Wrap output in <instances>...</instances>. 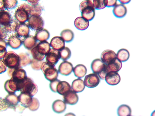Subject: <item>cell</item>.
<instances>
[{"mask_svg":"<svg viewBox=\"0 0 155 116\" xmlns=\"http://www.w3.org/2000/svg\"><path fill=\"white\" fill-rule=\"evenodd\" d=\"M50 44L47 41L38 43L31 50L33 59L39 61H43L50 50Z\"/></svg>","mask_w":155,"mask_h":116,"instance_id":"6da1fadb","label":"cell"},{"mask_svg":"<svg viewBox=\"0 0 155 116\" xmlns=\"http://www.w3.org/2000/svg\"><path fill=\"white\" fill-rule=\"evenodd\" d=\"M82 17L88 21L94 19L95 15V8L91 1H84L81 3L79 6Z\"/></svg>","mask_w":155,"mask_h":116,"instance_id":"7a4b0ae2","label":"cell"},{"mask_svg":"<svg viewBox=\"0 0 155 116\" xmlns=\"http://www.w3.org/2000/svg\"><path fill=\"white\" fill-rule=\"evenodd\" d=\"M41 69L44 73L46 79L51 82L57 79L58 72L54 64L44 62L42 64Z\"/></svg>","mask_w":155,"mask_h":116,"instance_id":"3957f363","label":"cell"},{"mask_svg":"<svg viewBox=\"0 0 155 116\" xmlns=\"http://www.w3.org/2000/svg\"><path fill=\"white\" fill-rule=\"evenodd\" d=\"M31 6L26 3L20 6L16 11L15 17L21 24L24 23L28 21L31 16Z\"/></svg>","mask_w":155,"mask_h":116,"instance_id":"277c9868","label":"cell"},{"mask_svg":"<svg viewBox=\"0 0 155 116\" xmlns=\"http://www.w3.org/2000/svg\"><path fill=\"white\" fill-rule=\"evenodd\" d=\"M20 91L21 93L28 95L32 97L37 93L38 87L31 78L27 77L23 81Z\"/></svg>","mask_w":155,"mask_h":116,"instance_id":"5b68a950","label":"cell"},{"mask_svg":"<svg viewBox=\"0 0 155 116\" xmlns=\"http://www.w3.org/2000/svg\"><path fill=\"white\" fill-rule=\"evenodd\" d=\"M3 60L7 67L10 69L17 68L20 66V57L13 51H10L7 53Z\"/></svg>","mask_w":155,"mask_h":116,"instance_id":"8992f818","label":"cell"},{"mask_svg":"<svg viewBox=\"0 0 155 116\" xmlns=\"http://www.w3.org/2000/svg\"><path fill=\"white\" fill-rule=\"evenodd\" d=\"M28 21L29 27L33 30L38 31L44 28L45 21L41 16H31Z\"/></svg>","mask_w":155,"mask_h":116,"instance_id":"52a82bcc","label":"cell"},{"mask_svg":"<svg viewBox=\"0 0 155 116\" xmlns=\"http://www.w3.org/2000/svg\"><path fill=\"white\" fill-rule=\"evenodd\" d=\"M24 80L20 81L12 78L6 83L5 88L6 91L10 94H12L17 91H20Z\"/></svg>","mask_w":155,"mask_h":116,"instance_id":"ba28073f","label":"cell"},{"mask_svg":"<svg viewBox=\"0 0 155 116\" xmlns=\"http://www.w3.org/2000/svg\"><path fill=\"white\" fill-rule=\"evenodd\" d=\"M100 81L97 74L92 73L85 76L84 82L85 86L89 88H94L98 85Z\"/></svg>","mask_w":155,"mask_h":116,"instance_id":"9c48e42d","label":"cell"},{"mask_svg":"<svg viewBox=\"0 0 155 116\" xmlns=\"http://www.w3.org/2000/svg\"><path fill=\"white\" fill-rule=\"evenodd\" d=\"M46 62L55 65L61 59V55L59 50L51 49L46 56Z\"/></svg>","mask_w":155,"mask_h":116,"instance_id":"30bf717a","label":"cell"},{"mask_svg":"<svg viewBox=\"0 0 155 116\" xmlns=\"http://www.w3.org/2000/svg\"><path fill=\"white\" fill-rule=\"evenodd\" d=\"M105 80L108 85H115L120 83L121 77L118 72L110 71L107 75Z\"/></svg>","mask_w":155,"mask_h":116,"instance_id":"8fae6325","label":"cell"},{"mask_svg":"<svg viewBox=\"0 0 155 116\" xmlns=\"http://www.w3.org/2000/svg\"><path fill=\"white\" fill-rule=\"evenodd\" d=\"M73 66L71 63L64 61L61 63L58 69V72L62 75L67 76L73 71Z\"/></svg>","mask_w":155,"mask_h":116,"instance_id":"7c38bea8","label":"cell"},{"mask_svg":"<svg viewBox=\"0 0 155 116\" xmlns=\"http://www.w3.org/2000/svg\"><path fill=\"white\" fill-rule=\"evenodd\" d=\"M63 96L64 102L67 105H75L79 101L78 95L72 89Z\"/></svg>","mask_w":155,"mask_h":116,"instance_id":"4fadbf2b","label":"cell"},{"mask_svg":"<svg viewBox=\"0 0 155 116\" xmlns=\"http://www.w3.org/2000/svg\"><path fill=\"white\" fill-rule=\"evenodd\" d=\"M30 28L25 23L17 24L15 31L18 37H26L29 35Z\"/></svg>","mask_w":155,"mask_h":116,"instance_id":"5bb4252c","label":"cell"},{"mask_svg":"<svg viewBox=\"0 0 155 116\" xmlns=\"http://www.w3.org/2000/svg\"><path fill=\"white\" fill-rule=\"evenodd\" d=\"M113 12L114 15L116 18H122L124 17L127 14V9L124 5L116 4L114 7Z\"/></svg>","mask_w":155,"mask_h":116,"instance_id":"9a60e30c","label":"cell"},{"mask_svg":"<svg viewBox=\"0 0 155 116\" xmlns=\"http://www.w3.org/2000/svg\"><path fill=\"white\" fill-rule=\"evenodd\" d=\"M50 44L53 49L60 51L64 47L65 42L61 37L55 36L51 39Z\"/></svg>","mask_w":155,"mask_h":116,"instance_id":"2e32d148","label":"cell"},{"mask_svg":"<svg viewBox=\"0 0 155 116\" xmlns=\"http://www.w3.org/2000/svg\"><path fill=\"white\" fill-rule=\"evenodd\" d=\"M116 58V54L114 51L110 50L103 51L101 56V60L107 65Z\"/></svg>","mask_w":155,"mask_h":116,"instance_id":"e0dca14e","label":"cell"},{"mask_svg":"<svg viewBox=\"0 0 155 116\" xmlns=\"http://www.w3.org/2000/svg\"><path fill=\"white\" fill-rule=\"evenodd\" d=\"M72 89L69 83L66 81H60L58 84L57 87V92L63 96Z\"/></svg>","mask_w":155,"mask_h":116,"instance_id":"ac0fdd59","label":"cell"},{"mask_svg":"<svg viewBox=\"0 0 155 116\" xmlns=\"http://www.w3.org/2000/svg\"><path fill=\"white\" fill-rule=\"evenodd\" d=\"M89 21L82 17L76 18L74 21L75 27L81 31H84L87 29L89 26Z\"/></svg>","mask_w":155,"mask_h":116,"instance_id":"d6986e66","label":"cell"},{"mask_svg":"<svg viewBox=\"0 0 155 116\" xmlns=\"http://www.w3.org/2000/svg\"><path fill=\"white\" fill-rule=\"evenodd\" d=\"M52 108L53 111L58 114L61 113L65 111L67 108L66 103L61 100L58 99L53 103Z\"/></svg>","mask_w":155,"mask_h":116,"instance_id":"ffe728a7","label":"cell"},{"mask_svg":"<svg viewBox=\"0 0 155 116\" xmlns=\"http://www.w3.org/2000/svg\"><path fill=\"white\" fill-rule=\"evenodd\" d=\"M83 80L80 79L74 80L72 82L71 89L76 93H80L84 91L85 88Z\"/></svg>","mask_w":155,"mask_h":116,"instance_id":"44dd1931","label":"cell"},{"mask_svg":"<svg viewBox=\"0 0 155 116\" xmlns=\"http://www.w3.org/2000/svg\"><path fill=\"white\" fill-rule=\"evenodd\" d=\"M73 72L75 76L81 79L83 78L87 73V69L86 66L82 64H79L73 68Z\"/></svg>","mask_w":155,"mask_h":116,"instance_id":"7402d4cb","label":"cell"},{"mask_svg":"<svg viewBox=\"0 0 155 116\" xmlns=\"http://www.w3.org/2000/svg\"><path fill=\"white\" fill-rule=\"evenodd\" d=\"M22 43L26 48L30 50L36 45L37 40L35 37L29 35L25 38Z\"/></svg>","mask_w":155,"mask_h":116,"instance_id":"603a6c76","label":"cell"},{"mask_svg":"<svg viewBox=\"0 0 155 116\" xmlns=\"http://www.w3.org/2000/svg\"><path fill=\"white\" fill-rule=\"evenodd\" d=\"M11 15L9 13L5 11H0V24L6 27L12 21Z\"/></svg>","mask_w":155,"mask_h":116,"instance_id":"cb8c5ba5","label":"cell"},{"mask_svg":"<svg viewBox=\"0 0 155 116\" xmlns=\"http://www.w3.org/2000/svg\"><path fill=\"white\" fill-rule=\"evenodd\" d=\"M22 42L17 35H13L9 37L8 44V45L12 49L18 48L21 45Z\"/></svg>","mask_w":155,"mask_h":116,"instance_id":"d4e9b609","label":"cell"},{"mask_svg":"<svg viewBox=\"0 0 155 116\" xmlns=\"http://www.w3.org/2000/svg\"><path fill=\"white\" fill-rule=\"evenodd\" d=\"M110 71L118 72L122 67V62L117 58H116L107 64Z\"/></svg>","mask_w":155,"mask_h":116,"instance_id":"484cf974","label":"cell"},{"mask_svg":"<svg viewBox=\"0 0 155 116\" xmlns=\"http://www.w3.org/2000/svg\"><path fill=\"white\" fill-rule=\"evenodd\" d=\"M50 36L48 31L45 29L37 31L35 34V37L37 40L41 42L46 41Z\"/></svg>","mask_w":155,"mask_h":116,"instance_id":"4316f807","label":"cell"},{"mask_svg":"<svg viewBox=\"0 0 155 116\" xmlns=\"http://www.w3.org/2000/svg\"><path fill=\"white\" fill-rule=\"evenodd\" d=\"M12 72V78L20 81H23L27 77L26 72L23 69L19 68L14 69Z\"/></svg>","mask_w":155,"mask_h":116,"instance_id":"83f0119b","label":"cell"},{"mask_svg":"<svg viewBox=\"0 0 155 116\" xmlns=\"http://www.w3.org/2000/svg\"><path fill=\"white\" fill-rule=\"evenodd\" d=\"M105 64L101 59H95L91 63V69L94 73L97 74L104 67Z\"/></svg>","mask_w":155,"mask_h":116,"instance_id":"f1b7e54d","label":"cell"},{"mask_svg":"<svg viewBox=\"0 0 155 116\" xmlns=\"http://www.w3.org/2000/svg\"><path fill=\"white\" fill-rule=\"evenodd\" d=\"M132 112L130 107L126 105H120L117 110V113L118 116H131Z\"/></svg>","mask_w":155,"mask_h":116,"instance_id":"f546056e","label":"cell"},{"mask_svg":"<svg viewBox=\"0 0 155 116\" xmlns=\"http://www.w3.org/2000/svg\"><path fill=\"white\" fill-rule=\"evenodd\" d=\"M130 56L129 51L124 48L120 49L116 54V58L122 62L127 61L130 58Z\"/></svg>","mask_w":155,"mask_h":116,"instance_id":"4dcf8cb0","label":"cell"},{"mask_svg":"<svg viewBox=\"0 0 155 116\" xmlns=\"http://www.w3.org/2000/svg\"><path fill=\"white\" fill-rule=\"evenodd\" d=\"M61 36L64 41L69 43L73 40L74 34L71 30L66 29L64 30L61 31Z\"/></svg>","mask_w":155,"mask_h":116,"instance_id":"1f68e13d","label":"cell"},{"mask_svg":"<svg viewBox=\"0 0 155 116\" xmlns=\"http://www.w3.org/2000/svg\"><path fill=\"white\" fill-rule=\"evenodd\" d=\"M18 100L25 108H29L33 101V98L30 95L25 94L21 93L18 97Z\"/></svg>","mask_w":155,"mask_h":116,"instance_id":"d6a6232c","label":"cell"},{"mask_svg":"<svg viewBox=\"0 0 155 116\" xmlns=\"http://www.w3.org/2000/svg\"><path fill=\"white\" fill-rule=\"evenodd\" d=\"M20 58L19 66H25L31 64L32 60L29 55L27 53H22L19 56Z\"/></svg>","mask_w":155,"mask_h":116,"instance_id":"836d02e7","label":"cell"},{"mask_svg":"<svg viewBox=\"0 0 155 116\" xmlns=\"http://www.w3.org/2000/svg\"><path fill=\"white\" fill-rule=\"evenodd\" d=\"M59 51L61 58L62 60L66 61L70 58L71 55V51L68 47H64Z\"/></svg>","mask_w":155,"mask_h":116,"instance_id":"e575fe53","label":"cell"},{"mask_svg":"<svg viewBox=\"0 0 155 116\" xmlns=\"http://www.w3.org/2000/svg\"><path fill=\"white\" fill-rule=\"evenodd\" d=\"M108 0H94L93 5L95 9L101 10L107 7Z\"/></svg>","mask_w":155,"mask_h":116,"instance_id":"d590c367","label":"cell"},{"mask_svg":"<svg viewBox=\"0 0 155 116\" xmlns=\"http://www.w3.org/2000/svg\"><path fill=\"white\" fill-rule=\"evenodd\" d=\"M31 16L36 15L41 16L42 13L43 8L40 5H38L31 6Z\"/></svg>","mask_w":155,"mask_h":116,"instance_id":"8d00e7d4","label":"cell"},{"mask_svg":"<svg viewBox=\"0 0 155 116\" xmlns=\"http://www.w3.org/2000/svg\"><path fill=\"white\" fill-rule=\"evenodd\" d=\"M110 72V71L107 65L105 64L104 67L97 74L100 79L102 80H104L106 76Z\"/></svg>","mask_w":155,"mask_h":116,"instance_id":"74e56055","label":"cell"},{"mask_svg":"<svg viewBox=\"0 0 155 116\" xmlns=\"http://www.w3.org/2000/svg\"><path fill=\"white\" fill-rule=\"evenodd\" d=\"M40 106V103L38 100L36 98H33V101L31 105L28 108L31 111L37 110Z\"/></svg>","mask_w":155,"mask_h":116,"instance_id":"f35d334b","label":"cell"},{"mask_svg":"<svg viewBox=\"0 0 155 116\" xmlns=\"http://www.w3.org/2000/svg\"><path fill=\"white\" fill-rule=\"evenodd\" d=\"M43 61H39L34 59L32 60L31 66L32 68L36 70H40L41 69V67Z\"/></svg>","mask_w":155,"mask_h":116,"instance_id":"ab89813d","label":"cell"},{"mask_svg":"<svg viewBox=\"0 0 155 116\" xmlns=\"http://www.w3.org/2000/svg\"><path fill=\"white\" fill-rule=\"evenodd\" d=\"M5 9H10L14 8L18 4L17 1H6L4 0Z\"/></svg>","mask_w":155,"mask_h":116,"instance_id":"60d3db41","label":"cell"},{"mask_svg":"<svg viewBox=\"0 0 155 116\" xmlns=\"http://www.w3.org/2000/svg\"><path fill=\"white\" fill-rule=\"evenodd\" d=\"M61 81L56 79L54 81L51 82L49 84V87L51 91L57 93V87L58 83Z\"/></svg>","mask_w":155,"mask_h":116,"instance_id":"b9f144b4","label":"cell"},{"mask_svg":"<svg viewBox=\"0 0 155 116\" xmlns=\"http://www.w3.org/2000/svg\"><path fill=\"white\" fill-rule=\"evenodd\" d=\"M7 53L6 47L0 45V60L4 59Z\"/></svg>","mask_w":155,"mask_h":116,"instance_id":"7bdbcfd3","label":"cell"},{"mask_svg":"<svg viewBox=\"0 0 155 116\" xmlns=\"http://www.w3.org/2000/svg\"><path fill=\"white\" fill-rule=\"evenodd\" d=\"M7 67L3 60H0V74L5 72L7 69Z\"/></svg>","mask_w":155,"mask_h":116,"instance_id":"ee69618b","label":"cell"},{"mask_svg":"<svg viewBox=\"0 0 155 116\" xmlns=\"http://www.w3.org/2000/svg\"><path fill=\"white\" fill-rule=\"evenodd\" d=\"M117 1L115 0H108L107 7H114L117 4Z\"/></svg>","mask_w":155,"mask_h":116,"instance_id":"f6af8a7d","label":"cell"},{"mask_svg":"<svg viewBox=\"0 0 155 116\" xmlns=\"http://www.w3.org/2000/svg\"><path fill=\"white\" fill-rule=\"evenodd\" d=\"M5 9L4 0H0V11H4Z\"/></svg>","mask_w":155,"mask_h":116,"instance_id":"bcb514c9","label":"cell"},{"mask_svg":"<svg viewBox=\"0 0 155 116\" xmlns=\"http://www.w3.org/2000/svg\"><path fill=\"white\" fill-rule=\"evenodd\" d=\"M32 6H35L38 5L39 1H27Z\"/></svg>","mask_w":155,"mask_h":116,"instance_id":"7dc6e473","label":"cell"},{"mask_svg":"<svg viewBox=\"0 0 155 116\" xmlns=\"http://www.w3.org/2000/svg\"><path fill=\"white\" fill-rule=\"evenodd\" d=\"M0 45L6 47H7V43L2 38H0Z\"/></svg>","mask_w":155,"mask_h":116,"instance_id":"c3c4849f","label":"cell"},{"mask_svg":"<svg viewBox=\"0 0 155 116\" xmlns=\"http://www.w3.org/2000/svg\"><path fill=\"white\" fill-rule=\"evenodd\" d=\"M5 31L0 25V38H2L4 35Z\"/></svg>","mask_w":155,"mask_h":116,"instance_id":"681fc988","label":"cell"},{"mask_svg":"<svg viewBox=\"0 0 155 116\" xmlns=\"http://www.w3.org/2000/svg\"><path fill=\"white\" fill-rule=\"evenodd\" d=\"M119 2H120L121 4L124 5L125 4H127L130 3L131 1H124V0H122V1H119Z\"/></svg>","mask_w":155,"mask_h":116,"instance_id":"f907efd6","label":"cell"},{"mask_svg":"<svg viewBox=\"0 0 155 116\" xmlns=\"http://www.w3.org/2000/svg\"><path fill=\"white\" fill-rule=\"evenodd\" d=\"M64 116H76V115L70 112L66 114Z\"/></svg>","mask_w":155,"mask_h":116,"instance_id":"816d5d0a","label":"cell"},{"mask_svg":"<svg viewBox=\"0 0 155 116\" xmlns=\"http://www.w3.org/2000/svg\"><path fill=\"white\" fill-rule=\"evenodd\" d=\"M151 116H155V111L152 113Z\"/></svg>","mask_w":155,"mask_h":116,"instance_id":"f5cc1de1","label":"cell"},{"mask_svg":"<svg viewBox=\"0 0 155 116\" xmlns=\"http://www.w3.org/2000/svg\"></svg>","mask_w":155,"mask_h":116,"instance_id":"db71d44e","label":"cell"},{"mask_svg":"<svg viewBox=\"0 0 155 116\" xmlns=\"http://www.w3.org/2000/svg\"></svg>","mask_w":155,"mask_h":116,"instance_id":"11a10c76","label":"cell"}]
</instances>
